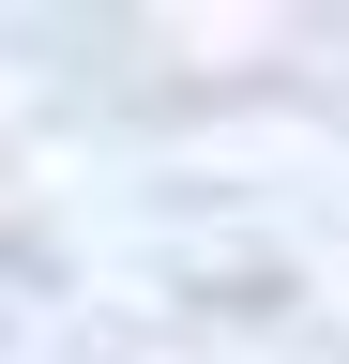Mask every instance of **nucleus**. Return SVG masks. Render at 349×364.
<instances>
[]
</instances>
